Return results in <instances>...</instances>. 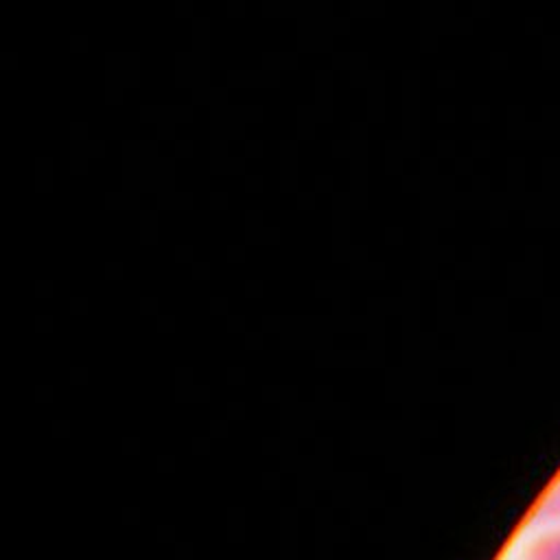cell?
I'll list each match as a JSON object with an SVG mask.
<instances>
[{"label":"cell","instance_id":"obj_1","mask_svg":"<svg viewBox=\"0 0 560 560\" xmlns=\"http://www.w3.org/2000/svg\"><path fill=\"white\" fill-rule=\"evenodd\" d=\"M523 560H560V527L540 532L523 551Z\"/></svg>","mask_w":560,"mask_h":560},{"label":"cell","instance_id":"obj_2","mask_svg":"<svg viewBox=\"0 0 560 560\" xmlns=\"http://www.w3.org/2000/svg\"><path fill=\"white\" fill-rule=\"evenodd\" d=\"M534 523L540 527H560V475L553 479L549 490L542 494L534 512Z\"/></svg>","mask_w":560,"mask_h":560}]
</instances>
